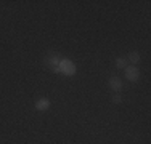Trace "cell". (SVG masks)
<instances>
[{
	"instance_id": "cell-1",
	"label": "cell",
	"mask_w": 151,
	"mask_h": 144,
	"mask_svg": "<svg viewBox=\"0 0 151 144\" xmlns=\"http://www.w3.org/2000/svg\"><path fill=\"white\" fill-rule=\"evenodd\" d=\"M58 69H60V74H64V75H68V77H73V75H76V72H77L76 64L71 59H68V58H61V61L58 64Z\"/></svg>"
},
{
	"instance_id": "cell-2",
	"label": "cell",
	"mask_w": 151,
	"mask_h": 144,
	"mask_svg": "<svg viewBox=\"0 0 151 144\" xmlns=\"http://www.w3.org/2000/svg\"><path fill=\"white\" fill-rule=\"evenodd\" d=\"M60 61H61V58L58 53H48V55L45 56V66L47 67H50V69H56L58 67V64H60Z\"/></svg>"
},
{
	"instance_id": "cell-3",
	"label": "cell",
	"mask_w": 151,
	"mask_h": 144,
	"mask_svg": "<svg viewBox=\"0 0 151 144\" xmlns=\"http://www.w3.org/2000/svg\"><path fill=\"white\" fill-rule=\"evenodd\" d=\"M124 75H125V78H127L129 82H137L140 78V69L138 67H135V66H130V67H125L124 69Z\"/></svg>"
},
{
	"instance_id": "cell-4",
	"label": "cell",
	"mask_w": 151,
	"mask_h": 144,
	"mask_svg": "<svg viewBox=\"0 0 151 144\" xmlns=\"http://www.w3.org/2000/svg\"><path fill=\"white\" fill-rule=\"evenodd\" d=\"M52 106V103H50L48 98H40L35 101V109L40 110V112H44V110H48V107Z\"/></svg>"
},
{
	"instance_id": "cell-5",
	"label": "cell",
	"mask_w": 151,
	"mask_h": 144,
	"mask_svg": "<svg viewBox=\"0 0 151 144\" xmlns=\"http://www.w3.org/2000/svg\"><path fill=\"white\" fill-rule=\"evenodd\" d=\"M109 86H111V90H114V91H119V90L122 88V80L119 77H109Z\"/></svg>"
},
{
	"instance_id": "cell-6",
	"label": "cell",
	"mask_w": 151,
	"mask_h": 144,
	"mask_svg": "<svg viewBox=\"0 0 151 144\" xmlns=\"http://www.w3.org/2000/svg\"><path fill=\"white\" fill-rule=\"evenodd\" d=\"M140 59H142V56H140V53H138V51H132V53H129V59H127V61H130L132 64L140 63Z\"/></svg>"
},
{
	"instance_id": "cell-7",
	"label": "cell",
	"mask_w": 151,
	"mask_h": 144,
	"mask_svg": "<svg viewBox=\"0 0 151 144\" xmlns=\"http://www.w3.org/2000/svg\"><path fill=\"white\" fill-rule=\"evenodd\" d=\"M127 66H129V61L125 59V58H117L116 59V67L117 69H125Z\"/></svg>"
},
{
	"instance_id": "cell-8",
	"label": "cell",
	"mask_w": 151,
	"mask_h": 144,
	"mask_svg": "<svg viewBox=\"0 0 151 144\" xmlns=\"http://www.w3.org/2000/svg\"><path fill=\"white\" fill-rule=\"evenodd\" d=\"M111 99H113V103H114V104H119L121 101H122L121 95H117V93H116V95H113V98H111Z\"/></svg>"
}]
</instances>
